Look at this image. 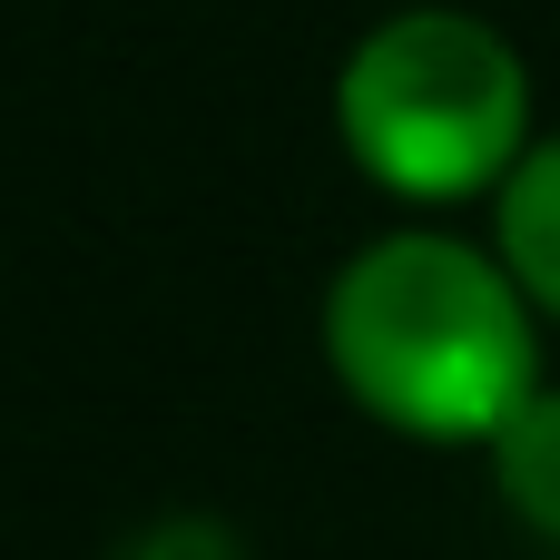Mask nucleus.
Returning <instances> with one entry per match:
<instances>
[{"label":"nucleus","instance_id":"obj_1","mask_svg":"<svg viewBox=\"0 0 560 560\" xmlns=\"http://www.w3.org/2000/svg\"><path fill=\"white\" fill-rule=\"evenodd\" d=\"M325 364L404 443H492L541 394V315L512 266L453 226H394L325 285Z\"/></svg>","mask_w":560,"mask_h":560},{"label":"nucleus","instance_id":"obj_2","mask_svg":"<svg viewBox=\"0 0 560 560\" xmlns=\"http://www.w3.org/2000/svg\"><path fill=\"white\" fill-rule=\"evenodd\" d=\"M335 138L404 207L502 197L532 158V69L482 10H394L335 69Z\"/></svg>","mask_w":560,"mask_h":560},{"label":"nucleus","instance_id":"obj_3","mask_svg":"<svg viewBox=\"0 0 560 560\" xmlns=\"http://www.w3.org/2000/svg\"><path fill=\"white\" fill-rule=\"evenodd\" d=\"M492 256L532 295V315L560 325V138H532V158L492 197Z\"/></svg>","mask_w":560,"mask_h":560},{"label":"nucleus","instance_id":"obj_4","mask_svg":"<svg viewBox=\"0 0 560 560\" xmlns=\"http://www.w3.org/2000/svg\"><path fill=\"white\" fill-rule=\"evenodd\" d=\"M482 453H492V492H502V512L532 522L541 541H560V394H551V384H541Z\"/></svg>","mask_w":560,"mask_h":560},{"label":"nucleus","instance_id":"obj_5","mask_svg":"<svg viewBox=\"0 0 560 560\" xmlns=\"http://www.w3.org/2000/svg\"><path fill=\"white\" fill-rule=\"evenodd\" d=\"M118 560H236V532H217V522H158Z\"/></svg>","mask_w":560,"mask_h":560}]
</instances>
